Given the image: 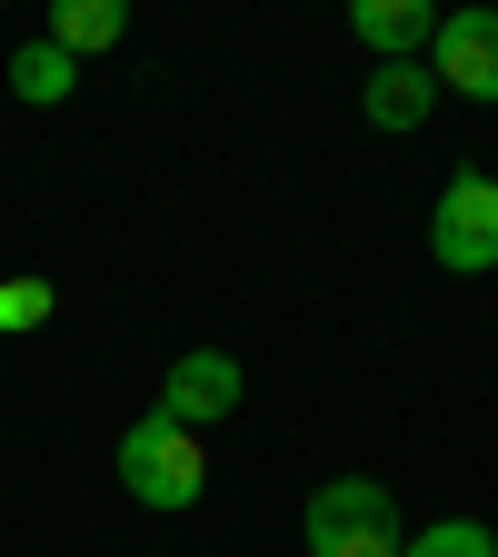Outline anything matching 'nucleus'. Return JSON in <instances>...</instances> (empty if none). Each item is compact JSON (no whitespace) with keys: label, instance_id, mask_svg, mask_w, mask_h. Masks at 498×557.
Returning <instances> with one entry per match:
<instances>
[{"label":"nucleus","instance_id":"obj_6","mask_svg":"<svg viewBox=\"0 0 498 557\" xmlns=\"http://www.w3.org/2000/svg\"><path fill=\"white\" fill-rule=\"evenodd\" d=\"M360 110H369V129H418V120H429L439 110V81H429V60H379L369 70V90H360Z\"/></svg>","mask_w":498,"mask_h":557},{"label":"nucleus","instance_id":"obj_11","mask_svg":"<svg viewBox=\"0 0 498 557\" xmlns=\"http://www.w3.org/2000/svg\"><path fill=\"white\" fill-rule=\"evenodd\" d=\"M399 557H498V537H488L478 518H439V528H418Z\"/></svg>","mask_w":498,"mask_h":557},{"label":"nucleus","instance_id":"obj_8","mask_svg":"<svg viewBox=\"0 0 498 557\" xmlns=\"http://www.w3.org/2000/svg\"><path fill=\"white\" fill-rule=\"evenodd\" d=\"M40 40H50V50H70V60H90V50L130 40V0H60Z\"/></svg>","mask_w":498,"mask_h":557},{"label":"nucleus","instance_id":"obj_10","mask_svg":"<svg viewBox=\"0 0 498 557\" xmlns=\"http://www.w3.org/2000/svg\"><path fill=\"white\" fill-rule=\"evenodd\" d=\"M50 319H60V278H40V269H11V278H0V338H31Z\"/></svg>","mask_w":498,"mask_h":557},{"label":"nucleus","instance_id":"obj_1","mask_svg":"<svg viewBox=\"0 0 498 557\" xmlns=\"http://www.w3.org/2000/svg\"><path fill=\"white\" fill-rule=\"evenodd\" d=\"M120 487L139 508H160V518H180V508H199V487H209V448H199V429H180V418H130L120 429Z\"/></svg>","mask_w":498,"mask_h":557},{"label":"nucleus","instance_id":"obj_7","mask_svg":"<svg viewBox=\"0 0 498 557\" xmlns=\"http://www.w3.org/2000/svg\"><path fill=\"white\" fill-rule=\"evenodd\" d=\"M349 30H360L379 60H429L439 11H429V0H360V11H349Z\"/></svg>","mask_w":498,"mask_h":557},{"label":"nucleus","instance_id":"obj_3","mask_svg":"<svg viewBox=\"0 0 498 557\" xmlns=\"http://www.w3.org/2000/svg\"><path fill=\"white\" fill-rule=\"evenodd\" d=\"M429 259L459 269V278L498 269V180H488V170H459V180L439 189V209H429Z\"/></svg>","mask_w":498,"mask_h":557},{"label":"nucleus","instance_id":"obj_9","mask_svg":"<svg viewBox=\"0 0 498 557\" xmlns=\"http://www.w3.org/2000/svg\"><path fill=\"white\" fill-rule=\"evenodd\" d=\"M11 90H21L31 110H50V100H70V90H81V60H70V50H50V40H21V50H11Z\"/></svg>","mask_w":498,"mask_h":557},{"label":"nucleus","instance_id":"obj_4","mask_svg":"<svg viewBox=\"0 0 498 557\" xmlns=\"http://www.w3.org/2000/svg\"><path fill=\"white\" fill-rule=\"evenodd\" d=\"M429 81L459 90V100H498V11H439Z\"/></svg>","mask_w":498,"mask_h":557},{"label":"nucleus","instance_id":"obj_2","mask_svg":"<svg viewBox=\"0 0 498 557\" xmlns=\"http://www.w3.org/2000/svg\"><path fill=\"white\" fill-rule=\"evenodd\" d=\"M300 528H309V557H399V508L379 478H329Z\"/></svg>","mask_w":498,"mask_h":557},{"label":"nucleus","instance_id":"obj_5","mask_svg":"<svg viewBox=\"0 0 498 557\" xmlns=\"http://www.w3.org/2000/svg\"><path fill=\"white\" fill-rule=\"evenodd\" d=\"M240 359L230 348H180L170 379H160V418H180V429H209V418H240Z\"/></svg>","mask_w":498,"mask_h":557}]
</instances>
